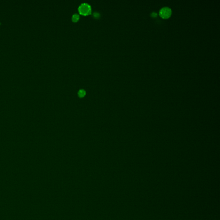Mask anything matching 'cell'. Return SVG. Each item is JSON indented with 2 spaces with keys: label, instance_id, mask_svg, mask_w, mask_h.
Wrapping results in <instances>:
<instances>
[{
  "label": "cell",
  "instance_id": "1",
  "mask_svg": "<svg viewBox=\"0 0 220 220\" xmlns=\"http://www.w3.org/2000/svg\"><path fill=\"white\" fill-rule=\"evenodd\" d=\"M78 11L81 15L87 16L91 13V7L88 3H82L78 8Z\"/></svg>",
  "mask_w": 220,
  "mask_h": 220
},
{
  "label": "cell",
  "instance_id": "2",
  "mask_svg": "<svg viewBox=\"0 0 220 220\" xmlns=\"http://www.w3.org/2000/svg\"><path fill=\"white\" fill-rule=\"evenodd\" d=\"M172 11L168 7H165L161 9L159 11V15L163 18H168L171 16Z\"/></svg>",
  "mask_w": 220,
  "mask_h": 220
},
{
  "label": "cell",
  "instance_id": "3",
  "mask_svg": "<svg viewBox=\"0 0 220 220\" xmlns=\"http://www.w3.org/2000/svg\"><path fill=\"white\" fill-rule=\"evenodd\" d=\"M79 19H80V16L78 14L75 13V14H74L73 15L72 17V20L74 22H77L79 20Z\"/></svg>",
  "mask_w": 220,
  "mask_h": 220
},
{
  "label": "cell",
  "instance_id": "4",
  "mask_svg": "<svg viewBox=\"0 0 220 220\" xmlns=\"http://www.w3.org/2000/svg\"><path fill=\"white\" fill-rule=\"evenodd\" d=\"M78 96L81 98H83L85 95L86 92L84 90H81L79 91L78 93Z\"/></svg>",
  "mask_w": 220,
  "mask_h": 220
},
{
  "label": "cell",
  "instance_id": "5",
  "mask_svg": "<svg viewBox=\"0 0 220 220\" xmlns=\"http://www.w3.org/2000/svg\"><path fill=\"white\" fill-rule=\"evenodd\" d=\"M93 15L95 17V18L99 17H100V13H94Z\"/></svg>",
  "mask_w": 220,
  "mask_h": 220
},
{
  "label": "cell",
  "instance_id": "6",
  "mask_svg": "<svg viewBox=\"0 0 220 220\" xmlns=\"http://www.w3.org/2000/svg\"><path fill=\"white\" fill-rule=\"evenodd\" d=\"M151 16L153 17H156L157 16V13L156 12L152 13Z\"/></svg>",
  "mask_w": 220,
  "mask_h": 220
}]
</instances>
